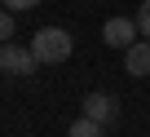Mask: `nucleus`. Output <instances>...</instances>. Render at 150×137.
<instances>
[{
	"instance_id": "obj_5",
	"label": "nucleus",
	"mask_w": 150,
	"mask_h": 137,
	"mask_svg": "<svg viewBox=\"0 0 150 137\" xmlns=\"http://www.w3.org/2000/svg\"><path fill=\"white\" fill-rule=\"evenodd\" d=\"M124 71H128L132 80L150 75V40H137L132 49H124Z\"/></svg>"
},
{
	"instance_id": "obj_9",
	"label": "nucleus",
	"mask_w": 150,
	"mask_h": 137,
	"mask_svg": "<svg viewBox=\"0 0 150 137\" xmlns=\"http://www.w3.org/2000/svg\"><path fill=\"white\" fill-rule=\"evenodd\" d=\"M35 5H40V0H5L9 13H27V9H35Z\"/></svg>"
},
{
	"instance_id": "obj_1",
	"label": "nucleus",
	"mask_w": 150,
	"mask_h": 137,
	"mask_svg": "<svg viewBox=\"0 0 150 137\" xmlns=\"http://www.w3.org/2000/svg\"><path fill=\"white\" fill-rule=\"evenodd\" d=\"M71 49H75V40H71L66 27H40L31 35V53H35L40 66H62L71 57Z\"/></svg>"
},
{
	"instance_id": "obj_4",
	"label": "nucleus",
	"mask_w": 150,
	"mask_h": 137,
	"mask_svg": "<svg viewBox=\"0 0 150 137\" xmlns=\"http://www.w3.org/2000/svg\"><path fill=\"white\" fill-rule=\"evenodd\" d=\"M84 115H88L93 124L110 128V124L119 119V102H115L110 93H88V97H84Z\"/></svg>"
},
{
	"instance_id": "obj_6",
	"label": "nucleus",
	"mask_w": 150,
	"mask_h": 137,
	"mask_svg": "<svg viewBox=\"0 0 150 137\" xmlns=\"http://www.w3.org/2000/svg\"><path fill=\"white\" fill-rule=\"evenodd\" d=\"M66 137H106V128H102V124H93L88 115H80V119L71 124V133H66Z\"/></svg>"
},
{
	"instance_id": "obj_7",
	"label": "nucleus",
	"mask_w": 150,
	"mask_h": 137,
	"mask_svg": "<svg viewBox=\"0 0 150 137\" xmlns=\"http://www.w3.org/2000/svg\"><path fill=\"white\" fill-rule=\"evenodd\" d=\"M137 31L141 40H150V0H141V9H137Z\"/></svg>"
},
{
	"instance_id": "obj_8",
	"label": "nucleus",
	"mask_w": 150,
	"mask_h": 137,
	"mask_svg": "<svg viewBox=\"0 0 150 137\" xmlns=\"http://www.w3.org/2000/svg\"><path fill=\"white\" fill-rule=\"evenodd\" d=\"M9 35H13V13L0 9V44H9Z\"/></svg>"
},
{
	"instance_id": "obj_3",
	"label": "nucleus",
	"mask_w": 150,
	"mask_h": 137,
	"mask_svg": "<svg viewBox=\"0 0 150 137\" xmlns=\"http://www.w3.org/2000/svg\"><path fill=\"white\" fill-rule=\"evenodd\" d=\"M137 35H141V31H137V18H110V22L102 27V40H106L110 49H119V53H124V49H132V44H137Z\"/></svg>"
},
{
	"instance_id": "obj_2",
	"label": "nucleus",
	"mask_w": 150,
	"mask_h": 137,
	"mask_svg": "<svg viewBox=\"0 0 150 137\" xmlns=\"http://www.w3.org/2000/svg\"><path fill=\"white\" fill-rule=\"evenodd\" d=\"M35 53H31V44H0V71H5V75H31L35 71Z\"/></svg>"
}]
</instances>
